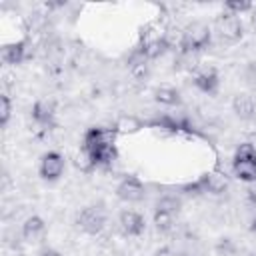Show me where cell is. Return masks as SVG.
Masks as SVG:
<instances>
[{
    "label": "cell",
    "mask_w": 256,
    "mask_h": 256,
    "mask_svg": "<svg viewBox=\"0 0 256 256\" xmlns=\"http://www.w3.org/2000/svg\"><path fill=\"white\" fill-rule=\"evenodd\" d=\"M250 232H252V234H256V218H254V220H252V224H250Z\"/></svg>",
    "instance_id": "30"
},
{
    "label": "cell",
    "mask_w": 256,
    "mask_h": 256,
    "mask_svg": "<svg viewBox=\"0 0 256 256\" xmlns=\"http://www.w3.org/2000/svg\"><path fill=\"white\" fill-rule=\"evenodd\" d=\"M44 234H46V224H44V220L40 216L34 214V216L24 220V224H22V238L26 242H40L44 238Z\"/></svg>",
    "instance_id": "16"
},
{
    "label": "cell",
    "mask_w": 256,
    "mask_h": 256,
    "mask_svg": "<svg viewBox=\"0 0 256 256\" xmlns=\"http://www.w3.org/2000/svg\"><path fill=\"white\" fill-rule=\"evenodd\" d=\"M154 256H180V254H176L172 248H168V246H164V248H158L156 252H154Z\"/></svg>",
    "instance_id": "26"
},
{
    "label": "cell",
    "mask_w": 256,
    "mask_h": 256,
    "mask_svg": "<svg viewBox=\"0 0 256 256\" xmlns=\"http://www.w3.org/2000/svg\"><path fill=\"white\" fill-rule=\"evenodd\" d=\"M250 26H252V30L256 32V8L250 12Z\"/></svg>",
    "instance_id": "29"
},
{
    "label": "cell",
    "mask_w": 256,
    "mask_h": 256,
    "mask_svg": "<svg viewBox=\"0 0 256 256\" xmlns=\"http://www.w3.org/2000/svg\"><path fill=\"white\" fill-rule=\"evenodd\" d=\"M142 128H144V122H142L138 116H134V114H124V116H120V118L114 122V130H116L118 136L136 134V132H140Z\"/></svg>",
    "instance_id": "17"
},
{
    "label": "cell",
    "mask_w": 256,
    "mask_h": 256,
    "mask_svg": "<svg viewBox=\"0 0 256 256\" xmlns=\"http://www.w3.org/2000/svg\"><path fill=\"white\" fill-rule=\"evenodd\" d=\"M232 112L240 118V120H252L256 116V104H254V98L250 94H236L232 98Z\"/></svg>",
    "instance_id": "14"
},
{
    "label": "cell",
    "mask_w": 256,
    "mask_h": 256,
    "mask_svg": "<svg viewBox=\"0 0 256 256\" xmlns=\"http://www.w3.org/2000/svg\"><path fill=\"white\" fill-rule=\"evenodd\" d=\"M254 10V6L250 4V2H240V0H228V2H224V12L226 14H232V16H240V14H244V12H252Z\"/></svg>",
    "instance_id": "23"
},
{
    "label": "cell",
    "mask_w": 256,
    "mask_h": 256,
    "mask_svg": "<svg viewBox=\"0 0 256 256\" xmlns=\"http://www.w3.org/2000/svg\"><path fill=\"white\" fill-rule=\"evenodd\" d=\"M116 136H118V134H116L114 128H98V126L88 128V130L84 132V136H82V148L92 154V152L98 150L100 146L114 144Z\"/></svg>",
    "instance_id": "9"
},
{
    "label": "cell",
    "mask_w": 256,
    "mask_h": 256,
    "mask_svg": "<svg viewBox=\"0 0 256 256\" xmlns=\"http://www.w3.org/2000/svg\"><path fill=\"white\" fill-rule=\"evenodd\" d=\"M236 244L230 240V238H220L216 242V252L218 256H236Z\"/></svg>",
    "instance_id": "25"
},
{
    "label": "cell",
    "mask_w": 256,
    "mask_h": 256,
    "mask_svg": "<svg viewBox=\"0 0 256 256\" xmlns=\"http://www.w3.org/2000/svg\"><path fill=\"white\" fill-rule=\"evenodd\" d=\"M182 208V200L174 194H164L162 198H158L156 202V208L154 210H162V212H168V214H178Z\"/></svg>",
    "instance_id": "20"
},
{
    "label": "cell",
    "mask_w": 256,
    "mask_h": 256,
    "mask_svg": "<svg viewBox=\"0 0 256 256\" xmlns=\"http://www.w3.org/2000/svg\"><path fill=\"white\" fill-rule=\"evenodd\" d=\"M212 44V30L204 22H190L182 32H180V52L182 54H196Z\"/></svg>",
    "instance_id": "1"
},
{
    "label": "cell",
    "mask_w": 256,
    "mask_h": 256,
    "mask_svg": "<svg viewBox=\"0 0 256 256\" xmlns=\"http://www.w3.org/2000/svg\"><path fill=\"white\" fill-rule=\"evenodd\" d=\"M248 256H256V254H248Z\"/></svg>",
    "instance_id": "32"
},
{
    "label": "cell",
    "mask_w": 256,
    "mask_h": 256,
    "mask_svg": "<svg viewBox=\"0 0 256 256\" xmlns=\"http://www.w3.org/2000/svg\"><path fill=\"white\" fill-rule=\"evenodd\" d=\"M118 224L126 236H140L146 228V220L136 210H122L118 216Z\"/></svg>",
    "instance_id": "11"
},
{
    "label": "cell",
    "mask_w": 256,
    "mask_h": 256,
    "mask_svg": "<svg viewBox=\"0 0 256 256\" xmlns=\"http://www.w3.org/2000/svg\"><path fill=\"white\" fill-rule=\"evenodd\" d=\"M32 120L36 126H42V128H48L54 124V114H56V108H54V102L50 100H36L32 104Z\"/></svg>",
    "instance_id": "13"
},
{
    "label": "cell",
    "mask_w": 256,
    "mask_h": 256,
    "mask_svg": "<svg viewBox=\"0 0 256 256\" xmlns=\"http://www.w3.org/2000/svg\"><path fill=\"white\" fill-rule=\"evenodd\" d=\"M180 256H196V254H180Z\"/></svg>",
    "instance_id": "31"
},
{
    "label": "cell",
    "mask_w": 256,
    "mask_h": 256,
    "mask_svg": "<svg viewBox=\"0 0 256 256\" xmlns=\"http://www.w3.org/2000/svg\"><path fill=\"white\" fill-rule=\"evenodd\" d=\"M230 186V178L226 176V172L222 170H210L204 172L202 176H198V180H194L192 184H184L182 190L188 194H214L220 196L228 190Z\"/></svg>",
    "instance_id": "3"
},
{
    "label": "cell",
    "mask_w": 256,
    "mask_h": 256,
    "mask_svg": "<svg viewBox=\"0 0 256 256\" xmlns=\"http://www.w3.org/2000/svg\"><path fill=\"white\" fill-rule=\"evenodd\" d=\"M254 184H256V182H254Z\"/></svg>",
    "instance_id": "33"
},
{
    "label": "cell",
    "mask_w": 256,
    "mask_h": 256,
    "mask_svg": "<svg viewBox=\"0 0 256 256\" xmlns=\"http://www.w3.org/2000/svg\"><path fill=\"white\" fill-rule=\"evenodd\" d=\"M12 116V100L8 94H0V126H8Z\"/></svg>",
    "instance_id": "24"
},
{
    "label": "cell",
    "mask_w": 256,
    "mask_h": 256,
    "mask_svg": "<svg viewBox=\"0 0 256 256\" xmlns=\"http://www.w3.org/2000/svg\"><path fill=\"white\" fill-rule=\"evenodd\" d=\"M74 166H76L80 172H90V170L96 168V162H94L92 154L80 146V150L74 154Z\"/></svg>",
    "instance_id": "21"
},
{
    "label": "cell",
    "mask_w": 256,
    "mask_h": 256,
    "mask_svg": "<svg viewBox=\"0 0 256 256\" xmlns=\"http://www.w3.org/2000/svg\"><path fill=\"white\" fill-rule=\"evenodd\" d=\"M74 222H76V226H78L82 232H86V234H90V236H96V234H100V232L104 230V226H106V212H104L102 206H96V204L84 206V208H80V210L76 212Z\"/></svg>",
    "instance_id": "4"
},
{
    "label": "cell",
    "mask_w": 256,
    "mask_h": 256,
    "mask_svg": "<svg viewBox=\"0 0 256 256\" xmlns=\"http://www.w3.org/2000/svg\"><path fill=\"white\" fill-rule=\"evenodd\" d=\"M218 34L222 38V42L228 44H236L244 38V24L240 20V16H232V14H222L218 20Z\"/></svg>",
    "instance_id": "8"
},
{
    "label": "cell",
    "mask_w": 256,
    "mask_h": 256,
    "mask_svg": "<svg viewBox=\"0 0 256 256\" xmlns=\"http://www.w3.org/2000/svg\"><path fill=\"white\" fill-rule=\"evenodd\" d=\"M192 84L202 92V94H208V96H214L220 88V76H218V70L214 66H206L202 70H198L192 78Z\"/></svg>",
    "instance_id": "10"
},
{
    "label": "cell",
    "mask_w": 256,
    "mask_h": 256,
    "mask_svg": "<svg viewBox=\"0 0 256 256\" xmlns=\"http://www.w3.org/2000/svg\"><path fill=\"white\" fill-rule=\"evenodd\" d=\"M232 174L246 182L254 184L256 182V146L250 142H242L232 158Z\"/></svg>",
    "instance_id": "2"
},
{
    "label": "cell",
    "mask_w": 256,
    "mask_h": 256,
    "mask_svg": "<svg viewBox=\"0 0 256 256\" xmlns=\"http://www.w3.org/2000/svg\"><path fill=\"white\" fill-rule=\"evenodd\" d=\"M140 50L148 56V60H154V58H160L168 48H170V40L164 32H158V30H152V28H146L142 30L140 34Z\"/></svg>",
    "instance_id": "5"
},
{
    "label": "cell",
    "mask_w": 256,
    "mask_h": 256,
    "mask_svg": "<svg viewBox=\"0 0 256 256\" xmlns=\"http://www.w3.org/2000/svg\"><path fill=\"white\" fill-rule=\"evenodd\" d=\"M38 256H62V254H60L58 250H54V248H44Z\"/></svg>",
    "instance_id": "28"
},
{
    "label": "cell",
    "mask_w": 256,
    "mask_h": 256,
    "mask_svg": "<svg viewBox=\"0 0 256 256\" xmlns=\"http://www.w3.org/2000/svg\"><path fill=\"white\" fill-rule=\"evenodd\" d=\"M154 226L162 234L170 232L174 228V214H168V212H162V210H154Z\"/></svg>",
    "instance_id": "22"
},
{
    "label": "cell",
    "mask_w": 256,
    "mask_h": 256,
    "mask_svg": "<svg viewBox=\"0 0 256 256\" xmlns=\"http://www.w3.org/2000/svg\"><path fill=\"white\" fill-rule=\"evenodd\" d=\"M246 192H248V200H250V202L256 206V184H252V186H250Z\"/></svg>",
    "instance_id": "27"
},
{
    "label": "cell",
    "mask_w": 256,
    "mask_h": 256,
    "mask_svg": "<svg viewBox=\"0 0 256 256\" xmlns=\"http://www.w3.org/2000/svg\"><path fill=\"white\" fill-rule=\"evenodd\" d=\"M154 100L158 104H162V106H178L182 102L180 92L176 88H172V86H160V88H156L154 90Z\"/></svg>",
    "instance_id": "18"
},
{
    "label": "cell",
    "mask_w": 256,
    "mask_h": 256,
    "mask_svg": "<svg viewBox=\"0 0 256 256\" xmlns=\"http://www.w3.org/2000/svg\"><path fill=\"white\" fill-rule=\"evenodd\" d=\"M148 62H150L148 56L140 50V46H136L130 52V56H128V70H130V74L136 80H144L148 76Z\"/></svg>",
    "instance_id": "15"
},
{
    "label": "cell",
    "mask_w": 256,
    "mask_h": 256,
    "mask_svg": "<svg viewBox=\"0 0 256 256\" xmlns=\"http://www.w3.org/2000/svg\"><path fill=\"white\" fill-rule=\"evenodd\" d=\"M66 168V160L58 150H48L46 154H42L40 158V166H38V174L42 180L46 182H56Z\"/></svg>",
    "instance_id": "6"
},
{
    "label": "cell",
    "mask_w": 256,
    "mask_h": 256,
    "mask_svg": "<svg viewBox=\"0 0 256 256\" xmlns=\"http://www.w3.org/2000/svg\"><path fill=\"white\" fill-rule=\"evenodd\" d=\"M146 196V186L142 184L140 178L136 176H126L120 180V184L116 186V198L126 202V204H136L142 202Z\"/></svg>",
    "instance_id": "7"
},
{
    "label": "cell",
    "mask_w": 256,
    "mask_h": 256,
    "mask_svg": "<svg viewBox=\"0 0 256 256\" xmlns=\"http://www.w3.org/2000/svg\"><path fill=\"white\" fill-rule=\"evenodd\" d=\"M0 58L4 64H22L28 58V42L26 40H16V42H8L2 46L0 50Z\"/></svg>",
    "instance_id": "12"
},
{
    "label": "cell",
    "mask_w": 256,
    "mask_h": 256,
    "mask_svg": "<svg viewBox=\"0 0 256 256\" xmlns=\"http://www.w3.org/2000/svg\"><path fill=\"white\" fill-rule=\"evenodd\" d=\"M92 158H94L96 166H110V164H114V160L118 158V150H116L114 144L100 146L98 150L92 152Z\"/></svg>",
    "instance_id": "19"
}]
</instances>
